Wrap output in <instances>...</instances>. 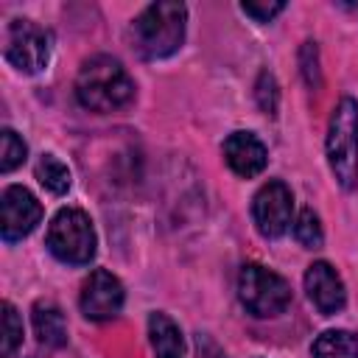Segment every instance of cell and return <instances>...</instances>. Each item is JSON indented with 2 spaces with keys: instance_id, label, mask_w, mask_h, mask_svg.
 <instances>
[{
  "instance_id": "1",
  "label": "cell",
  "mask_w": 358,
  "mask_h": 358,
  "mask_svg": "<svg viewBox=\"0 0 358 358\" xmlns=\"http://www.w3.org/2000/svg\"><path fill=\"white\" fill-rule=\"evenodd\" d=\"M76 98L90 112H115L134 98V81L112 56H92L76 76Z\"/></svg>"
},
{
  "instance_id": "2",
  "label": "cell",
  "mask_w": 358,
  "mask_h": 358,
  "mask_svg": "<svg viewBox=\"0 0 358 358\" xmlns=\"http://www.w3.org/2000/svg\"><path fill=\"white\" fill-rule=\"evenodd\" d=\"M187 8L182 3H151L131 25L134 48L143 59H165L185 42Z\"/></svg>"
},
{
  "instance_id": "3",
  "label": "cell",
  "mask_w": 358,
  "mask_h": 358,
  "mask_svg": "<svg viewBox=\"0 0 358 358\" xmlns=\"http://www.w3.org/2000/svg\"><path fill=\"white\" fill-rule=\"evenodd\" d=\"M327 162L344 190L358 185V103L341 98L333 106L327 126Z\"/></svg>"
},
{
  "instance_id": "4",
  "label": "cell",
  "mask_w": 358,
  "mask_h": 358,
  "mask_svg": "<svg viewBox=\"0 0 358 358\" xmlns=\"http://www.w3.org/2000/svg\"><path fill=\"white\" fill-rule=\"evenodd\" d=\"M48 249L70 266H84L95 257V229L84 210L64 207L48 227Z\"/></svg>"
},
{
  "instance_id": "5",
  "label": "cell",
  "mask_w": 358,
  "mask_h": 358,
  "mask_svg": "<svg viewBox=\"0 0 358 358\" xmlns=\"http://www.w3.org/2000/svg\"><path fill=\"white\" fill-rule=\"evenodd\" d=\"M238 296L252 316L271 319L291 305V285L280 274L257 263H246L238 277Z\"/></svg>"
},
{
  "instance_id": "6",
  "label": "cell",
  "mask_w": 358,
  "mask_h": 358,
  "mask_svg": "<svg viewBox=\"0 0 358 358\" xmlns=\"http://www.w3.org/2000/svg\"><path fill=\"white\" fill-rule=\"evenodd\" d=\"M6 59L22 73H39L50 59V36L31 20H14L6 34Z\"/></svg>"
},
{
  "instance_id": "7",
  "label": "cell",
  "mask_w": 358,
  "mask_h": 358,
  "mask_svg": "<svg viewBox=\"0 0 358 358\" xmlns=\"http://www.w3.org/2000/svg\"><path fill=\"white\" fill-rule=\"evenodd\" d=\"M291 213H294V196L288 185L280 179L266 182L252 199V218L263 238H280L291 224Z\"/></svg>"
},
{
  "instance_id": "8",
  "label": "cell",
  "mask_w": 358,
  "mask_h": 358,
  "mask_svg": "<svg viewBox=\"0 0 358 358\" xmlns=\"http://www.w3.org/2000/svg\"><path fill=\"white\" fill-rule=\"evenodd\" d=\"M123 296L126 294H123L120 280L103 268H95L84 280V288H81V313L92 322L115 319L123 308Z\"/></svg>"
},
{
  "instance_id": "9",
  "label": "cell",
  "mask_w": 358,
  "mask_h": 358,
  "mask_svg": "<svg viewBox=\"0 0 358 358\" xmlns=\"http://www.w3.org/2000/svg\"><path fill=\"white\" fill-rule=\"evenodd\" d=\"M0 207H3V224H0V229H3V238L6 241H20V238L31 235L36 229V224L42 221V204L22 185L6 187Z\"/></svg>"
},
{
  "instance_id": "10",
  "label": "cell",
  "mask_w": 358,
  "mask_h": 358,
  "mask_svg": "<svg viewBox=\"0 0 358 358\" xmlns=\"http://www.w3.org/2000/svg\"><path fill=\"white\" fill-rule=\"evenodd\" d=\"M305 291L310 296V302L316 305L319 313L324 316H333L344 308L347 302V291H344V282L341 277L336 274V268L324 260H316L308 271H305Z\"/></svg>"
},
{
  "instance_id": "11",
  "label": "cell",
  "mask_w": 358,
  "mask_h": 358,
  "mask_svg": "<svg viewBox=\"0 0 358 358\" xmlns=\"http://www.w3.org/2000/svg\"><path fill=\"white\" fill-rule=\"evenodd\" d=\"M224 159L238 176L252 179L266 168L268 151L252 131H232L224 140Z\"/></svg>"
},
{
  "instance_id": "12",
  "label": "cell",
  "mask_w": 358,
  "mask_h": 358,
  "mask_svg": "<svg viewBox=\"0 0 358 358\" xmlns=\"http://www.w3.org/2000/svg\"><path fill=\"white\" fill-rule=\"evenodd\" d=\"M148 336L157 358H185V338L179 324L168 313H151L148 316Z\"/></svg>"
},
{
  "instance_id": "13",
  "label": "cell",
  "mask_w": 358,
  "mask_h": 358,
  "mask_svg": "<svg viewBox=\"0 0 358 358\" xmlns=\"http://www.w3.org/2000/svg\"><path fill=\"white\" fill-rule=\"evenodd\" d=\"M34 330L36 338L45 347H64L67 344V322L59 305L53 302H36L34 305Z\"/></svg>"
},
{
  "instance_id": "14",
  "label": "cell",
  "mask_w": 358,
  "mask_h": 358,
  "mask_svg": "<svg viewBox=\"0 0 358 358\" xmlns=\"http://www.w3.org/2000/svg\"><path fill=\"white\" fill-rule=\"evenodd\" d=\"M313 358H358V336L350 330H324L313 341Z\"/></svg>"
},
{
  "instance_id": "15",
  "label": "cell",
  "mask_w": 358,
  "mask_h": 358,
  "mask_svg": "<svg viewBox=\"0 0 358 358\" xmlns=\"http://www.w3.org/2000/svg\"><path fill=\"white\" fill-rule=\"evenodd\" d=\"M36 179L53 196H62V193L70 190V168L56 154H42L39 157V162H36Z\"/></svg>"
},
{
  "instance_id": "16",
  "label": "cell",
  "mask_w": 358,
  "mask_h": 358,
  "mask_svg": "<svg viewBox=\"0 0 358 358\" xmlns=\"http://www.w3.org/2000/svg\"><path fill=\"white\" fill-rule=\"evenodd\" d=\"M294 238H296L305 249H319V246H322V241H324L322 224H319V215H316L310 207L299 210V215H296V221H294Z\"/></svg>"
},
{
  "instance_id": "17",
  "label": "cell",
  "mask_w": 358,
  "mask_h": 358,
  "mask_svg": "<svg viewBox=\"0 0 358 358\" xmlns=\"http://www.w3.org/2000/svg\"><path fill=\"white\" fill-rule=\"evenodd\" d=\"M25 154H28V148H25V143L17 137V131L3 129V131H0V171H3V173L14 171L17 165L25 162Z\"/></svg>"
},
{
  "instance_id": "18",
  "label": "cell",
  "mask_w": 358,
  "mask_h": 358,
  "mask_svg": "<svg viewBox=\"0 0 358 358\" xmlns=\"http://www.w3.org/2000/svg\"><path fill=\"white\" fill-rule=\"evenodd\" d=\"M3 358H14L22 344V319L11 302H3Z\"/></svg>"
},
{
  "instance_id": "19",
  "label": "cell",
  "mask_w": 358,
  "mask_h": 358,
  "mask_svg": "<svg viewBox=\"0 0 358 358\" xmlns=\"http://www.w3.org/2000/svg\"><path fill=\"white\" fill-rule=\"evenodd\" d=\"M255 98H257V106L266 112V115H277V103H280V90H277V81L268 70H263L257 76V84H255Z\"/></svg>"
},
{
  "instance_id": "20",
  "label": "cell",
  "mask_w": 358,
  "mask_h": 358,
  "mask_svg": "<svg viewBox=\"0 0 358 358\" xmlns=\"http://www.w3.org/2000/svg\"><path fill=\"white\" fill-rule=\"evenodd\" d=\"M299 64H302V76L308 81V87H322V76H319V50L316 42H305L299 50Z\"/></svg>"
},
{
  "instance_id": "21",
  "label": "cell",
  "mask_w": 358,
  "mask_h": 358,
  "mask_svg": "<svg viewBox=\"0 0 358 358\" xmlns=\"http://www.w3.org/2000/svg\"><path fill=\"white\" fill-rule=\"evenodd\" d=\"M243 8V14H249L252 20H257V22H268L271 17H277L282 8H285V3H243L241 6Z\"/></svg>"
},
{
  "instance_id": "22",
  "label": "cell",
  "mask_w": 358,
  "mask_h": 358,
  "mask_svg": "<svg viewBox=\"0 0 358 358\" xmlns=\"http://www.w3.org/2000/svg\"><path fill=\"white\" fill-rule=\"evenodd\" d=\"M352 8H355V11H358V6H352Z\"/></svg>"
}]
</instances>
